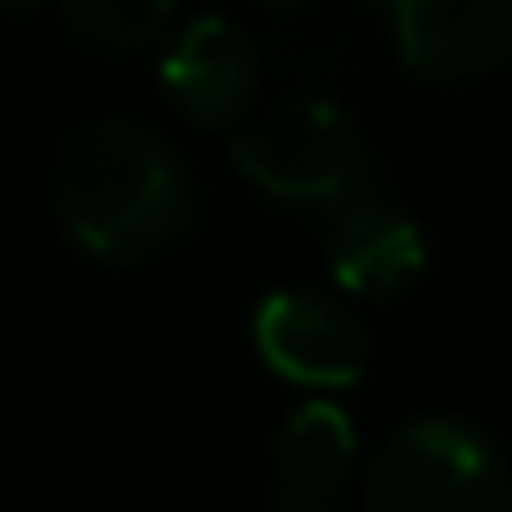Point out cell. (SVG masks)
Listing matches in <instances>:
<instances>
[{
    "instance_id": "4",
    "label": "cell",
    "mask_w": 512,
    "mask_h": 512,
    "mask_svg": "<svg viewBox=\"0 0 512 512\" xmlns=\"http://www.w3.org/2000/svg\"><path fill=\"white\" fill-rule=\"evenodd\" d=\"M254 347L292 386H353L369 369V336L320 292H270L254 314Z\"/></svg>"
},
{
    "instance_id": "1",
    "label": "cell",
    "mask_w": 512,
    "mask_h": 512,
    "mask_svg": "<svg viewBox=\"0 0 512 512\" xmlns=\"http://www.w3.org/2000/svg\"><path fill=\"white\" fill-rule=\"evenodd\" d=\"M188 193L171 149L138 122H89L56 166V215L94 259H144L177 232Z\"/></svg>"
},
{
    "instance_id": "3",
    "label": "cell",
    "mask_w": 512,
    "mask_h": 512,
    "mask_svg": "<svg viewBox=\"0 0 512 512\" xmlns=\"http://www.w3.org/2000/svg\"><path fill=\"white\" fill-rule=\"evenodd\" d=\"M232 160L265 193L303 204L347 199L364 177L358 133L331 100H292L281 111L259 116L254 127L232 138Z\"/></svg>"
},
{
    "instance_id": "2",
    "label": "cell",
    "mask_w": 512,
    "mask_h": 512,
    "mask_svg": "<svg viewBox=\"0 0 512 512\" xmlns=\"http://www.w3.org/2000/svg\"><path fill=\"white\" fill-rule=\"evenodd\" d=\"M375 512H507L485 435L457 419H413L391 435L369 479Z\"/></svg>"
},
{
    "instance_id": "9",
    "label": "cell",
    "mask_w": 512,
    "mask_h": 512,
    "mask_svg": "<svg viewBox=\"0 0 512 512\" xmlns=\"http://www.w3.org/2000/svg\"><path fill=\"white\" fill-rule=\"evenodd\" d=\"M72 23L94 39V45H144L166 28L177 0H67Z\"/></svg>"
},
{
    "instance_id": "5",
    "label": "cell",
    "mask_w": 512,
    "mask_h": 512,
    "mask_svg": "<svg viewBox=\"0 0 512 512\" xmlns=\"http://www.w3.org/2000/svg\"><path fill=\"white\" fill-rule=\"evenodd\" d=\"M391 6L408 67L435 78L490 67L512 34V0H391Z\"/></svg>"
},
{
    "instance_id": "10",
    "label": "cell",
    "mask_w": 512,
    "mask_h": 512,
    "mask_svg": "<svg viewBox=\"0 0 512 512\" xmlns=\"http://www.w3.org/2000/svg\"><path fill=\"white\" fill-rule=\"evenodd\" d=\"M276 512H336V507H314V501H276Z\"/></svg>"
},
{
    "instance_id": "8",
    "label": "cell",
    "mask_w": 512,
    "mask_h": 512,
    "mask_svg": "<svg viewBox=\"0 0 512 512\" xmlns=\"http://www.w3.org/2000/svg\"><path fill=\"white\" fill-rule=\"evenodd\" d=\"M358 452V430L336 402H303L276 435V479L281 501H314L331 507Z\"/></svg>"
},
{
    "instance_id": "7",
    "label": "cell",
    "mask_w": 512,
    "mask_h": 512,
    "mask_svg": "<svg viewBox=\"0 0 512 512\" xmlns=\"http://www.w3.org/2000/svg\"><path fill=\"white\" fill-rule=\"evenodd\" d=\"M424 232L386 204H353L331 232V276L358 298H391L424 270Z\"/></svg>"
},
{
    "instance_id": "6",
    "label": "cell",
    "mask_w": 512,
    "mask_h": 512,
    "mask_svg": "<svg viewBox=\"0 0 512 512\" xmlns=\"http://www.w3.org/2000/svg\"><path fill=\"white\" fill-rule=\"evenodd\" d=\"M166 89L182 100V111L199 122H221L254 89V50L226 17H199L177 34V45L160 61Z\"/></svg>"
}]
</instances>
